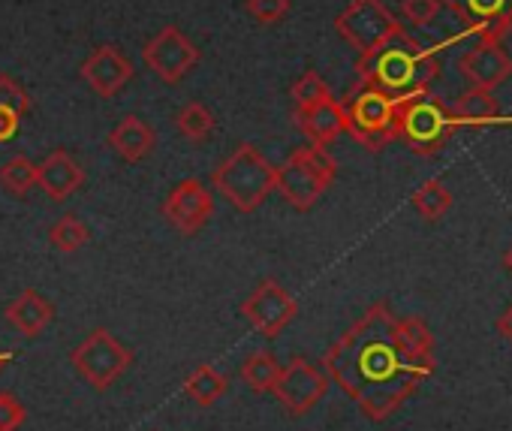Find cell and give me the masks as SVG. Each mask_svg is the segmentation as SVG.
Wrapping results in <instances>:
<instances>
[{
	"instance_id": "9c48e42d",
	"label": "cell",
	"mask_w": 512,
	"mask_h": 431,
	"mask_svg": "<svg viewBox=\"0 0 512 431\" xmlns=\"http://www.w3.org/2000/svg\"><path fill=\"white\" fill-rule=\"evenodd\" d=\"M272 392L290 416H305L326 398L329 374H326V368H320L308 359H293V362L281 365V374H278V383Z\"/></svg>"
},
{
	"instance_id": "d6a6232c",
	"label": "cell",
	"mask_w": 512,
	"mask_h": 431,
	"mask_svg": "<svg viewBox=\"0 0 512 431\" xmlns=\"http://www.w3.org/2000/svg\"><path fill=\"white\" fill-rule=\"evenodd\" d=\"M497 332H500V335H503V338L512 344V305H509V308H506V311L497 317Z\"/></svg>"
},
{
	"instance_id": "44dd1931",
	"label": "cell",
	"mask_w": 512,
	"mask_h": 431,
	"mask_svg": "<svg viewBox=\"0 0 512 431\" xmlns=\"http://www.w3.org/2000/svg\"><path fill=\"white\" fill-rule=\"evenodd\" d=\"M281 374V362L269 353V350H253L244 362H241V380L253 389V392H272Z\"/></svg>"
},
{
	"instance_id": "8992f818",
	"label": "cell",
	"mask_w": 512,
	"mask_h": 431,
	"mask_svg": "<svg viewBox=\"0 0 512 431\" xmlns=\"http://www.w3.org/2000/svg\"><path fill=\"white\" fill-rule=\"evenodd\" d=\"M398 103L386 97L383 91L362 85L356 94H350L344 106L347 115V133L368 151H383L389 142L398 139Z\"/></svg>"
},
{
	"instance_id": "f546056e",
	"label": "cell",
	"mask_w": 512,
	"mask_h": 431,
	"mask_svg": "<svg viewBox=\"0 0 512 431\" xmlns=\"http://www.w3.org/2000/svg\"><path fill=\"white\" fill-rule=\"evenodd\" d=\"M25 404L13 392H0V431H19L25 425Z\"/></svg>"
},
{
	"instance_id": "7402d4cb",
	"label": "cell",
	"mask_w": 512,
	"mask_h": 431,
	"mask_svg": "<svg viewBox=\"0 0 512 431\" xmlns=\"http://www.w3.org/2000/svg\"><path fill=\"white\" fill-rule=\"evenodd\" d=\"M497 112H500L497 97H494V91H485V88H467L452 106V115L458 124L461 121H470V124L491 121V118H497Z\"/></svg>"
},
{
	"instance_id": "e0dca14e",
	"label": "cell",
	"mask_w": 512,
	"mask_h": 431,
	"mask_svg": "<svg viewBox=\"0 0 512 431\" xmlns=\"http://www.w3.org/2000/svg\"><path fill=\"white\" fill-rule=\"evenodd\" d=\"M109 148L121 160L139 163V160H145V157L154 154V148H157V130L145 118H139V115H124L112 127V133H109Z\"/></svg>"
},
{
	"instance_id": "4dcf8cb0",
	"label": "cell",
	"mask_w": 512,
	"mask_h": 431,
	"mask_svg": "<svg viewBox=\"0 0 512 431\" xmlns=\"http://www.w3.org/2000/svg\"><path fill=\"white\" fill-rule=\"evenodd\" d=\"M440 0H404L401 4V10H404V19L407 22H413V25H419V28H425V25H431L437 16H440Z\"/></svg>"
},
{
	"instance_id": "7c38bea8",
	"label": "cell",
	"mask_w": 512,
	"mask_h": 431,
	"mask_svg": "<svg viewBox=\"0 0 512 431\" xmlns=\"http://www.w3.org/2000/svg\"><path fill=\"white\" fill-rule=\"evenodd\" d=\"M211 214H214V196L199 178L178 181L163 202L166 224L181 236H196L211 221Z\"/></svg>"
},
{
	"instance_id": "9a60e30c",
	"label": "cell",
	"mask_w": 512,
	"mask_h": 431,
	"mask_svg": "<svg viewBox=\"0 0 512 431\" xmlns=\"http://www.w3.org/2000/svg\"><path fill=\"white\" fill-rule=\"evenodd\" d=\"M458 73L464 76V82L470 88L494 91L497 85H503L512 76V58L506 55V49L500 43L476 40L473 49H467L458 58Z\"/></svg>"
},
{
	"instance_id": "484cf974",
	"label": "cell",
	"mask_w": 512,
	"mask_h": 431,
	"mask_svg": "<svg viewBox=\"0 0 512 431\" xmlns=\"http://www.w3.org/2000/svg\"><path fill=\"white\" fill-rule=\"evenodd\" d=\"M175 124L181 130V136L193 139V142H202L214 133V115L205 103H187L181 106V112L175 115Z\"/></svg>"
},
{
	"instance_id": "83f0119b",
	"label": "cell",
	"mask_w": 512,
	"mask_h": 431,
	"mask_svg": "<svg viewBox=\"0 0 512 431\" xmlns=\"http://www.w3.org/2000/svg\"><path fill=\"white\" fill-rule=\"evenodd\" d=\"M290 0H244V10L253 22L260 25H278L290 16Z\"/></svg>"
},
{
	"instance_id": "52a82bcc",
	"label": "cell",
	"mask_w": 512,
	"mask_h": 431,
	"mask_svg": "<svg viewBox=\"0 0 512 431\" xmlns=\"http://www.w3.org/2000/svg\"><path fill=\"white\" fill-rule=\"evenodd\" d=\"M335 31L347 46L359 52V58L377 52L389 40L404 34V28L398 25V19L389 13L383 0H350L344 13L335 19Z\"/></svg>"
},
{
	"instance_id": "3957f363",
	"label": "cell",
	"mask_w": 512,
	"mask_h": 431,
	"mask_svg": "<svg viewBox=\"0 0 512 431\" xmlns=\"http://www.w3.org/2000/svg\"><path fill=\"white\" fill-rule=\"evenodd\" d=\"M211 184L238 211H256L275 193V166L256 145H238L214 172Z\"/></svg>"
},
{
	"instance_id": "5b68a950",
	"label": "cell",
	"mask_w": 512,
	"mask_h": 431,
	"mask_svg": "<svg viewBox=\"0 0 512 431\" xmlns=\"http://www.w3.org/2000/svg\"><path fill=\"white\" fill-rule=\"evenodd\" d=\"M455 127V115L437 97H431V91L398 103V139H404L413 154L431 157L443 151Z\"/></svg>"
},
{
	"instance_id": "1f68e13d",
	"label": "cell",
	"mask_w": 512,
	"mask_h": 431,
	"mask_svg": "<svg viewBox=\"0 0 512 431\" xmlns=\"http://www.w3.org/2000/svg\"><path fill=\"white\" fill-rule=\"evenodd\" d=\"M19 121H22V115L0 106V142H7L19 133Z\"/></svg>"
},
{
	"instance_id": "4fadbf2b",
	"label": "cell",
	"mask_w": 512,
	"mask_h": 431,
	"mask_svg": "<svg viewBox=\"0 0 512 431\" xmlns=\"http://www.w3.org/2000/svg\"><path fill=\"white\" fill-rule=\"evenodd\" d=\"M440 4H446L476 40L500 43L503 34L512 31V0H440Z\"/></svg>"
},
{
	"instance_id": "e575fe53",
	"label": "cell",
	"mask_w": 512,
	"mask_h": 431,
	"mask_svg": "<svg viewBox=\"0 0 512 431\" xmlns=\"http://www.w3.org/2000/svg\"><path fill=\"white\" fill-rule=\"evenodd\" d=\"M13 359V353H0V371H4L7 368V362Z\"/></svg>"
},
{
	"instance_id": "ffe728a7",
	"label": "cell",
	"mask_w": 512,
	"mask_h": 431,
	"mask_svg": "<svg viewBox=\"0 0 512 431\" xmlns=\"http://www.w3.org/2000/svg\"><path fill=\"white\" fill-rule=\"evenodd\" d=\"M226 389H229V380H226V374H220L214 365H199V368L190 371L187 380H184V395H187L193 404H199V407L217 404V401L226 395Z\"/></svg>"
},
{
	"instance_id": "d6986e66",
	"label": "cell",
	"mask_w": 512,
	"mask_h": 431,
	"mask_svg": "<svg viewBox=\"0 0 512 431\" xmlns=\"http://www.w3.org/2000/svg\"><path fill=\"white\" fill-rule=\"evenodd\" d=\"M296 118H299L302 133L314 145H329L341 133H347V115H344V106L335 97H329V100H323V103H317V106H311L305 112H296Z\"/></svg>"
},
{
	"instance_id": "cb8c5ba5",
	"label": "cell",
	"mask_w": 512,
	"mask_h": 431,
	"mask_svg": "<svg viewBox=\"0 0 512 431\" xmlns=\"http://www.w3.org/2000/svg\"><path fill=\"white\" fill-rule=\"evenodd\" d=\"M413 208H416V214L419 218H425V221H440L443 214L452 208V193H449V187L440 181V178H431V181H425L416 193H413Z\"/></svg>"
},
{
	"instance_id": "ac0fdd59",
	"label": "cell",
	"mask_w": 512,
	"mask_h": 431,
	"mask_svg": "<svg viewBox=\"0 0 512 431\" xmlns=\"http://www.w3.org/2000/svg\"><path fill=\"white\" fill-rule=\"evenodd\" d=\"M7 320L13 329H19L28 338L43 335L52 320H55V305L40 293V290H22L10 305H7Z\"/></svg>"
},
{
	"instance_id": "277c9868",
	"label": "cell",
	"mask_w": 512,
	"mask_h": 431,
	"mask_svg": "<svg viewBox=\"0 0 512 431\" xmlns=\"http://www.w3.org/2000/svg\"><path fill=\"white\" fill-rule=\"evenodd\" d=\"M335 175H338L335 157L326 151V145L311 142L296 148L281 166H275V190L296 211H308L332 187Z\"/></svg>"
},
{
	"instance_id": "30bf717a",
	"label": "cell",
	"mask_w": 512,
	"mask_h": 431,
	"mask_svg": "<svg viewBox=\"0 0 512 431\" xmlns=\"http://www.w3.org/2000/svg\"><path fill=\"white\" fill-rule=\"evenodd\" d=\"M199 49L196 43L187 40L184 31H178L175 25L163 28L157 37H151L142 49V61L145 67L166 85H178L181 79H187V73L199 64Z\"/></svg>"
},
{
	"instance_id": "2e32d148",
	"label": "cell",
	"mask_w": 512,
	"mask_h": 431,
	"mask_svg": "<svg viewBox=\"0 0 512 431\" xmlns=\"http://www.w3.org/2000/svg\"><path fill=\"white\" fill-rule=\"evenodd\" d=\"M82 184H85V169L67 151H52L43 163H37V187L52 202H67Z\"/></svg>"
},
{
	"instance_id": "8fae6325",
	"label": "cell",
	"mask_w": 512,
	"mask_h": 431,
	"mask_svg": "<svg viewBox=\"0 0 512 431\" xmlns=\"http://www.w3.org/2000/svg\"><path fill=\"white\" fill-rule=\"evenodd\" d=\"M241 314L247 317V323L260 335L278 338L296 320L299 305L278 281H263L241 302Z\"/></svg>"
},
{
	"instance_id": "7a4b0ae2",
	"label": "cell",
	"mask_w": 512,
	"mask_h": 431,
	"mask_svg": "<svg viewBox=\"0 0 512 431\" xmlns=\"http://www.w3.org/2000/svg\"><path fill=\"white\" fill-rule=\"evenodd\" d=\"M362 85L383 91L392 100H410L425 94L440 73V61L431 49H422L407 31L371 55H362L359 64Z\"/></svg>"
},
{
	"instance_id": "f1b7e54d",
	"label": "cell",
	"mask_w": 512,
	"mask_h": 431,
	"mask_svg": "<svg viewBox=\"0 0 512 431\" xmlns=\"http://www.w3.org/2000/svg\"><path fill=\"white\" fill-rule=\"evenodd\" d=\"M0 106L13 109L16 115H28V109H31L28 91L13 76H4V73H0Z\"/></svg>"
},
{
	"instance_id": "836d02e7",
	"label": "cell",
	"mask_w": 512,
	"mask_h": 431,
	"mask_svg": "<svg viewBox=\"0 0 512 431\" xmlns=\"http://www.w3.org/2000/svg\"><path fill=\"white\" fill-rule=\"evenodd\" d=\"M503 266H506V272L512 275V248H509V251L503 254Z\"/></svg>"
},
{
	"instance_id": "603a6c76",
	"label": "cell",
	"mask_w": 512,
	"mask_h": 431,
	"mask_svg": "<svg viewBox=\"0 0 512 431\" xmlns=\"http://www.w3.org/2000/svg\"><path fill=\"white\" fill-rule=\"evenodd\" d=\"M0 187L16 199L28 196L37 187V163L28 160L25 154L10 157L4 166H0Z\"/></svg>"
},
{
	"instance_id": "5bb4252c",
	"label": "cell",
	"mask_w": 512,
	"mask_h": 431,
	"mask_svg": "<svg viewBox=\"0 0 512 431\" xmlns=\"http://www.w3.org/2000/svg\"><path fill=\"white\" fill-rule=\"evenodd\" d=\"M136 76L133 61L118 49V46H97L85 61H82V79L100 94L103 100L118 97Z\"/></svg>"
},
{
	"instance_id": "d4e9b609",
	"label": "cell",
	"mask_w": 512,
	"mask_h": 431,
	"mask_svg": "<svg viewBox=\"0 0 512 431\" xmlns=\"http://www.w3.org/2000/svg\"><path fill=\"white\" fill-rule=\"evenodd\" d=\"M49 242L61 254H76L91 242V230L85 227L82 218H76V214H64V218L49 230Z\"/></svg>"
},
{
	"instance_id": "4316f807",
	"label": "cell",
	"mask_w": 512,
	"mask_h": 431,
	"mask_svg": "<svg viewBox=\"0 0 512 431\" xmlns=\"http://www.w3.org/2000/svg\"><path fill=\"white\" fill-rule=\"evenodd\" d=\"M290 97H293V103H296V112H305V109H311V106L329 100L332 91H329V85H326L317 73H302V76L293 82Z\"/></svg>"
},
{
	"instance_id": "ba28073f",
	"label": "cell",
	"mask_w": 512,
	"mask_h": 431,
	"mask_svg": "<svg viewBox=\"0 0 512 431\" xmlns=\"http://www.w3.org/2000/svg\"><path fill=\"white\" fill-rule=\"evenodd\" d=\"M70 362L76 368V374L94 386L97 392H106L118 377H124V371L133 362V350L124 347L109 329H94L73 353Z\"/></svg>"
},
{
	"instance_id": "6da1fadb",
	"label": "cell",
	"mask_w": 512,
	"mask_h": 431,
	"mask_svg": "<svg viewBox=\"0 0 512 431\" xmlns=\"http://www.w3.org/2000/svg\"><path fill=\"white\" fill-rule=\"evenodd\" d=\"M434 365L431 329L419 317L398 320L386 302L371 305L323 356L329 380L374 422L389 419L434 374Z\"/></svg>"
}]
</instances>
